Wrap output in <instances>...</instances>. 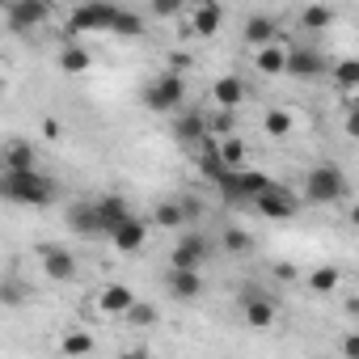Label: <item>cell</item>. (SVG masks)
Masks as SVG:
<instances>
[{
  "mask_svg": "<svg viewBox=\"0 0 359 359\" xmlns=\"http://www.w3.org/2000/svg\"><path fill=\"white\" fill-rule=\"evenodd\" d=\"M0 199L22 203V208H47L55 199V187H51V177H43L39 169H22V173L0 169Z\"/></svg>",
  "mask_w": 359,
  "mask_h": 359,
  "instance_id": "6da1fadb",
  "label": "cell"
},
{
  "mask_svg": "<svg viewBox=\"0 0 359 359\" xmlns=\"http://www.w3.org/2000/svg\"><path fill=\"white\" fill-rule=\"evenodd\" d=\"M346 173L334 165V161H325V165H313L309 173H304V203H321V208H330V203H342L346 199Z\"/></svg>",
  "mask_w": 359,
  "mask_h": 359,
  "instance_id": "7a4b0ae2",
  "label": "cell"
},
{
  "mask_svg": "<svg viewBox=\"0 0 359 359\" xmlns=\"http://www.w3.org/2000/svg\"><path fill=\"white\" fill-rule=\"evenodd\" d=\"M216 187H220V195L229 199V203H254L266 187H271V177L266 173H258V169H224L220 177H216Z\"/></svg>",
  "mask_w": 359,
  "mask_h": 359,
  "instance_id": "3957f363",
  "label": "cell"
},
{
  "mask_svg": "<svg viewBox=\"0 0 359 359\" xmlns=\"http://www.w3.org/2000/svg\"><path fill=\"white\" fill-rule=\"evenodd\" d=\"M182 102H187V81L173 76V72H161V76L144 89V106L156 110V114H173Z\"/></svg>",
  "mask_w": 359,
  "mask_h": 359,
  "instance_id": "277c9868",
  "label": "cell"
},
{
  "mask_svg": "<svg viewBox=\"0 0 359 359\" xmlns=\"http://www.w3.org/2000/svg\"><path fill=\"white\" fill-rule=\"evenodd\" d=\"M208 237L203 233H182L173 241V250H169V271H203V262H208Z\"/></svg>",
  "mask_w": 359,
  "mask_h": 359,
  "instance_id": "5b68a950",
  "label": "cell"
},
{
  "mask_svg": "<svg viewBox=\"0 0 359 359\" xmlns=\"http://www.w3.org/2000/svg\"><path fill=\"white\" fill-rule=\"evenodd\" d=\"M114 13H118V5H102V0L97 5H76L68 18V30L72 34H110Z\"/></svg>",
  "mask_w": 359,
  "mask_h": 359,
  "instance_id": "8992f818",
  "label": "cell"
},
{
  "mask_svg": "<svg viewBox=\"0 0 359 359\" xmlns=\"http://www.w3.org/2000/svg\"><path fill=\"white\" fill-rule=\"evenodd\" d=\"M283 72L296 76V81H313V76H325L330 64H325V55H321L317 47H287V64H283Z\"/></svg>",
  "mask_w": 359,
  "mask_h": 359,
  "instance_id": "52a82bcc",
  "label": "cell"
},
{
  "mask_svg": "<svg viewBox=\"0 0 359 359\" xmlns=\"http://www.w3.org/2000/svg\"><path fill=\"white\" fill-rule=\"evenodd\" d=\"M254 208H258V216H266V220H296V216H300V199H296L292 191H279V187H266V191L254 199Z\"/></svg>",
  "mask_w": 359,
  "mask_h": 359,
  "instance_id": "ba28073f",
  "label": "cell"
},
{
  "mask_svg": "<svg viewBox=\"0 0 359 359\" xmlns=\"http://www.w3.org/2000/svg\"><path fill=\"white\" fill-rule=\"evenodd\" d=\"M220 26H224V9L216 5V0H199V5H191V13H187V34L212 39V34H220Z\"/></svg>",
  "mask_w": 359,
  "mask_h": 359,
  "instance_id": "9c48e42d",
  "label": "cell"
},
{
  "mask_svg": "<svg viewBox=\"0 0 359 359\" xmlns=\"http://www.w3.org/2000/svg\"><path fill=\"white\" fill-rule=\"evenodd\" d=\"M43 275L47 279H55V283H68V279H76V258L64 250V245H43Z\"/></svg>",
  "mask_w": 359,
  "mask_h": 359,
  "instance_id": "30bf717a",
  "label": "cell"
},
{
  "mask_svg": "<svg viewBox=\"0 0 359 359\" xmlns=\"http://www.w3.org/2000/svg\"><path fill=\"white\" fill-rule=\"evenodd\" d=\"M165 287H169L173 300L191 304V300L203 296V275H199V271H165Z\"/></svg>",
  "mask_w": 359,
  "mask_h": 359,
  "instance_id": "8fae6325",
  "label": "cell"
},
{
  "mask_svg": "<svg viewBox=\"0 0 359 359\" xmlns=\"http://www.w3.org/2000/svg\"><path fill=\"white\" fill-rule=\"evenodd\" d=\"M64 220H68V229H72L76 237H106V233H102V220H97V212H93V203H89V199L68 203Z\"/></svg>",
  "mask_w": 359,
  "mask_h": 359,
  "instance_id": "7c38bea8",
  "label": "cell"
},
{
  "mask_svg": "<svg viewBox=\"0 0 359 359\" xmlns=\"http://www.w3.org/2000/svg\"><path fill=\"white\" fill-rule=\"evenodd\" d=\"M144 241H148V220H140V216H127V220L110 233V245H114L118 254H135Z\"/></svg>",
  "mask_w": 359,
  "mask_h": 359,
  "instance_id": "4fadbf2b",
  "label": "cell"
},
{
  "mask_svg": "<svg viewBox=\"0 0 359 359\" xmlns=\"http://www.w3.org/2000/svg\"><path fill=\"white\" fill-rule=\"evenodd\" d=\"M241 313H245V321H250L254 330H271L275 317H279V304H275L271 296H254V292H245V296H241Z\"/></svg>",
  "mask_w": 359,
  "mask_h": 359,
  "instance_id": "5bb4252c",
  "label": "cell"
},
{
  "mask_svg": "<svg viewBox=\"0 0 359 359\" xmlns=\"http://www.w3.org/2000/svg\"><path fill=\"white\" fill-rule=\"evenodd\" d=\"M5 18H9V26L13 30H34V26H43L47 18H51V9L47 5H39V0H18V5H9L5 9Z\"/></svg>",
  "mask_w": 359,
  "mask_h": 359,
  "instance_id": "9a60e30c",
  "label": "cell"
},
{
  "mask_svg": "<svg viewBox=\"0 0 359 359\" xmlns=\"http://www.w3.org/2000/svg\"><path fill=\"white\" fill-rule=\"evenodd\" d=\"M241 39L258 51V47H266V43H279V26H275V18H266V13H250L245 26H241Z\"/></svg>",
  "mask_w": 359,
  "mask_h": 359,
  "instance_id": "2e32d148",
  "label": "cell"
},
{
  "mask_svg": "<svg viewBox=\"0 0 359 359\" xmlns=\"http://www.w3.org/2000/svg\"><path fill=\"white\" fill-rule=\"evenodd\" d=\"M212 102H216V110H229V114H233V110L245 102V81H241V76H233V72H229V76H220V81L212 85Z\"/></svg>",
  "mask_w": 359,
  "mask_h": 359,
  "instance_id": "e0dca14e",
  "label": "cell"
},
{
  "mask_svg": "<svg viewBox=\"0 0 359 359\" xmlns=\"http://www.w3.org/2000/svg\"><path fill=\"white\" fill-rule=\"evenodd\" d=\"M93 212H97V220H102V233H106V237H110V233L131 216L127 199H118V195H102V199H93Z\"/></svg>",
  "mask_w": 359,
  "mask_h": 359,
  "instance_id": "ac0fdd59",
  "label": "cell"
},
{
  "mask_svg": "<svg viewBox=\"0 0 359 359\" xmlns=\"http://www.w3.org/2000/svg\"><path fill=\"white\" fill-rule=\"evenodd\" d=\"M131 300H135V292H131L127 283H110V287L97 292V309H102L106 317H123V313L131 309Z\"/></svg>",
  "mask_w": 359,
  "mask_h": 359,
  "instance_id": "d6986e66",
  "label": "cell"
},
{
  "mask_svg": "<svg viewBox=\"0 0 359 359\" xmlns=\"http://www.w3.org/2000/svg\"><path fill=\"white\" fill-rule=\"evenodd\" d=\"M173 135L182 140V144H203L208 140V118L195 114V110H182V114L173 118Z\"/></svg>",
  "mask_w": 359,
  "mask_h": 359,
  "instance_id": "ffe728a7",
  "label": "cell"
},
{
  "mask_svg": "<svg viewBox=\"0 0 359 359\" xmlns=\"http://www.w3.org/2000/svg\"><path fill=\"white\" fill-rule=\"evenodd\" d=\"M283 64H287V43H266L254 51V68L262 76H283Z\"/></svg>",
  "mask_w": 359,
  "mask_h": 359,
  "instance_id": "44dd1931",
  "label": "cell"
},
{
  "mask_svg": "<svg viewBox=\"0 0 359 359\" xmlns=\"http://www.w3.org/2000/svg\"><path fill=\"white\" fill-rule=\"evenodd\" d=\"M55 68H60V72H68V76H81V72H89V68H93V55H89V47H81V43H68V47L60 51Z\"/></svg>",
  "mask_w": 359,
  "mask_h": 359,
  "instance_id": "7402d4cb",
  "label": "cell"
},
{
  "mask_svg": "<svg viewBox=\"0 0 359 359\" xmlns=\"http://www.w3.org/2000/svg\"><path fill=\"white\" fill-rule=\"evenodd\" d=\"M30 300V283L22 275H0V309H22Z\"/></svg>",
  "mask_w": 359,
  "mask_h": 359,
  "instance_id": "603a6c76",
  "label": "cell"
},
{
  "mask_svg": "<svg viewBox=\"0 0 359 359\" xmlns=\"http://www.w3.org/2000/svg\"><path fill=\"white\" fill-rule=\"evenodd\" d=\"M34 169V144L30 140H9L5 144V173H22Z\"/></svg>",
  "mask_w": 359,
  "mask_h": 359,
  "instance_id": "cb8c5ba5",
  "label": "cell"
},
{
  "mask_svg": "<svg viewBox=\"0 0 359 359\" xmlns=\"http://www.w3.org/2000/svg\"><path fill=\"white\" fill-rule=\"evenodd\" d=\"M123 321H127L131 330H152V325L161 321V309L148 304V300H131V309L123 313Z\"/></svg>",
  "mask_w": 359,
  "mask_h": 359,
  "instance_id": "d4e9b609",
  "label": "cell"
},
{
  "mask_svg": "<svg viewBox=\"0 0 359 359\" xmlns=\"http://www.w3.org/2000/svg\"><path fill=\"white\" fill-rule=\"evenodd\" d=\"M292 127H296V118H292L287 110H279V106H271V110L262 114V131H266L271 140H287Z\"/></svg>",
  "mask_w": 359,
  "mask_h": 359,
  "instance_id": "484cf974",
  "label": "cell"
},
{
  "mask_svg": "<svg viewBox=\"0 0 359 359\" xmlns=\"http://www.w3.org/2000/svg\"><path fill=\"white\" fill-rule=\"evenodd\" d=\"M60 351H64L68 359H85V355H93V334H89V330H68V334L60 338Z\"/></svg>",
  "mask_w": 359,
  "mask_h": 359,
  "instance_id": "4316f807",
  "label": "cell"
},
{
  "mask_svg": "<svg viewBox=\"0 0 359 359\" xmlns=\"http://www.w3.org/2000/svg\"><path fill=\"white\" fill-rule=\"evenodd\" d=\"M110 34H118V39H140V34H144V18H140L135 9H118Z\"/></svg>",
  "mask_w": 359,
  "mask_h": 359,
  "instance_id": "83f0119b",
  "label": "cell"
},
{
  "mask_svg": "<svg viewBox=\"0 0 359 359\" xmlns=\"http://www.w3.org/2000/svg\"><path fill=\"white\" fill-rule=\"evenodd\" d=\"M330 72H334V81H338V89H342L346 97L359 89V60H351V55H346V60H338Z\"/></svg>",
  "mask_w": 359,
  "mask_h": 359,
  "instance_id": "f1b7e54d",
  "label": "cell"
},
{
  "mask_svg": "<svg viewBox=\"0 0 359 359\" xmlns=\"http://www.w3.org/2000/svg\"><path fill=\"white\" fill-rule=\"evenodd\" d=\"M216 156H220V165H224V169H245V144H241L237 135L220 140V144H216Z\"/></svg>",
  "mask_w": 359,
  "mask_h": 359,
  "instance_id": "f546056e",
  "label": "cell"
},
{
  "mask_svg": "<svg viewBox=\"0 0 359 359\" xmlns=\"http://www.w3.org/2000/svg\"><path fill=\"white\" fill-rule=\"evenodd\" d=\"M152 224H156V229H187V220H182V208H177V199H165V203H156V208H152Z\"/></svg>",
  "mask_w": 359,
  "mask_h": 359,
  "instance_id": "4dcf8cb0",
  "label": "cell"
},
{
  "mask_svg": "<svg viewBox=\"0 0 359 359\" xmlns=\"http://www.w3.org/2000/svg\"><path fill=\"white\" fill-rule=\"evenodd\" d=\"M300 26L304 30H330L334 26V9L330 5H309V9H300Z\"/></svg>",
  "mask_w": 359,
  "mask_h": 359,
  "instance_id": "1f68e13d",
  "label": "cell"
},
{
  "mask_svg": "<svg viewBox=\"0 0 359 359\" xmlns=\"http://www.w3.org/2000/svg\"><path fill=\"white\" fill-rule=\"evenodd\" d=\"M338 283H342V271H338V266H317V271L309 275V287H313V292H325V296H330Z\"/></svg>",
  "mask_w": 359,
  "mask_h": 359,
  "instance_id": "d6a6232c",
  "label": "cell"
},
{
  "mask_svg": "<svg viewBox=\"0 0 359 359\" xmlns=\"http://www.w3.org/2000/svg\"><path fill=\"white\" fill-rule=\"evenodd\" d=\"M224 250H229V254H250V250H254V237L233 224V229H224Z\"/></svg>",
  "mask_w": 359,
  "mask_h": 359,
  "instance_id": "836d02e7",
  "label": "cell"
},
{
  "mask_svg": "<svg viewBox=\"0 0 359 359\" xmlns=\"http://www.w3.org/2000/svg\"><path fill=\"white\" fill-rule=\"evenodd\" d=\"M208 135H220V140H229V135H233V114H229V110H216V114L208 118Z\"/></svg>",
  "mask_w": 359,
  "mask_h": 359,
  "instance_id": "e575fe53",
  "label": "cell"
},
{
  "mask_svg": "<svg viewBox=\"0 0 359 359\" xmlns=\"http://www.w3.org/2000/svg\"><path fill=\"white\" fill-rule=\"evenodd\" d=\"M199 169H203V177H212V182H216V177L224 173V165H220V156H216V148H208L203 156H199Z\"/></svg>",
  "mask_w": 359,
  "mask_h": 359,
  "instance_id": "d590c367",
  "label": "cell"
},
{
  "mask_svg": "<svg viewBox=\"0 0 359 359\" xmlns=\"http://www.w3.org/2000/svg\"><path fill=\"white\" fill-rule=\"evenodd\" d=\"M177 208H182V220H187V229H191V224L203 216V203H199V199H177Z\"/></svg>",
  "mask_w": 359,
  "mask_h": 359,
  "instance_id": "8d00e7d4",
  "label": "cell"
},
{
  "mask_svg": "<svg viewBox=\"0 0 359 359\" xmlns=\"http://www.w3.org/2000/svg\"><path fill=\"white\" fill-rule=\"evenodd\" d=\"M152 13H156V18H173V13H182V5H177V0H156Z\"/></svg>",
  "mask_w": 359,
  "mask_h": 359,
  "instance_id": "74e56055",
  "label": "cell"
},
{
  "mask_svg": "<svg viewBox=\"0 0 359 359\" xmlns=\"http://www.w3.org/2000/svg\"><path fill=\"white\" fill-rule=\"evenodd\" d=\"M169 64H173V68H169L173 76H182V68L191 64V55H187V51H173V55H169Z\"/></svg>",
  "mask_w": 359,
  "mask_h": 359,
  "instance_id": "f35d334b",
  "label": "cell"
},
{
  "mask_svg": "<svg viewBox=\"0 0 359 359\" xmlns=\"http://www.w3.org/2000/svg\"><path fill=\"white\" fill-rule=\"evenodd\" d=\"M43 135H47V140H60V135H64V123H60V118H43Z\"/></svg>",
  "mask_w": 359,
  "mask_h": 359,
  "instance_id": "ab89813d",
  "label": "cell"
},
{
  "mask_svg": "<svg viewBox=\"0 0 359 359\" xmlns=\"http://www.w3.org/2000/svg\"><path fill=\"white\" fill-rule=\"evenodd\" d=\"M342 355H346V359H359V334H346V338H342Z\"/></svg>",
  "mask_w": 359,
  "mask_h": 359,
  "instance_id": "60d3db41",
  "label": "cell"
},
{
  "mask_svg": "<svg viewBox=\"0 0 359 359\" xmlns=\"http://www.w3.org/2000/svg\"><path fill=\"white\" fill-rule=\"evenodd\" d=\"M118 359H152V351L148 346H127V351H118Z\"/></svg>",
  "mask_w": 359,
  "mask_h": 359,
  "instance_id": "b9f144b4",
  "label": "cell"
},
{
  "mask_svg": "<svg viewBox=\"0 0 359 359\" xmlns=\"http://www.w3.org/2000/svg\"><path fill=\"white\" fill-rule=\"evenodd\" d=\"M275 279H283V283L296 279V266H292V262H275Z\"/></svg>",
  "mask_w": 359,
  "mask_h": 359,
  "instance_id": "7bdbcfd3",
  "label": "cell"
}]
</instances>
